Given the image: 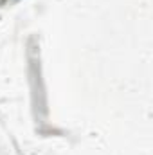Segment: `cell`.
Masks as SVG:
<instances>
[{"label":"cell","instance_id":"cell-1","mask_svg":"<svg viewBox=\"0 0 153 155\" xmlns=\"http://www.w3.org/2000/svg\"><path fill=\"white\" fill-rule=\"evenodd\" d=\"M7 2H13V0H0V5H4V4H7Z\"/></svg>","mask_w":153,"mask_h":155}]
</instances>
